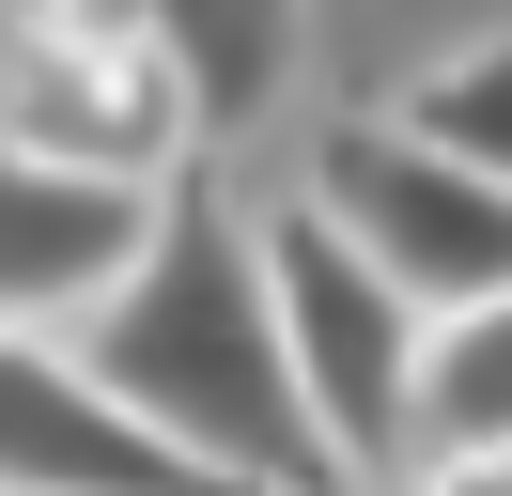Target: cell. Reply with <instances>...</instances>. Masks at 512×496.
<instances>
[{
	"label": "cell",
	"mask_w": 512,
	"mask_h": 496,
	"mask_svg": "<svg viewBox=\"0 0 512 496\" xmlns=\"http://www.w3.org/2000/svg\"><path fill=\"white\" fill-rule=\"evenodd\" d=\"M0 140L125 171V186L202 171V109L125 0H0Z\"/></svg>",
	"instance_id": "3957f363"
},
{
	"label": "cell",
	"mask_w": 512,
	"mask_h": 496,
	"mask_svg": "<svg viewBox=\"0 0 512 496\" xmlns=\"http://www.w3.org/2000/svg\"><path fill=\"white\" fill-rule=\"evenodd\" d=\"M78 357L171 434L218 496H342L311 434V388H295V341H280V279H264V217L218 202V171H171L140 264L78 310Z\"/></svg>",
	"instance_id": "6da1fadb"
},
{
	"label": "cell",
	"mask_w": 512,
	"mask_h": 496,
	"mask_svg": "<svg viewBox=\"0 0 512 496\" xmlns=\"http://www.w3.org/2000/svg\"><path fill=\"white\" fill-rule=\"evenodd\" d=\"M264 279H280V341H295V388H311V434H326V465H342V496H388L419 465V357H435V310H419L326 202L264 217Z\"/></svg>",
	"instance_id": "7a4b0ae2"
},
{
	"label": "cell",
	"mask_w": 512,
	"mask_h": 496,
	"mask_svg": "<svg viewBox=\"0 0 512 496\" xmlns=\"http://www.w3.org/2000/svg\"><path fill=\"white\" fill-rule=\"evenodd\" d=\"M419 465H512V295L435 310V357H419Z\"/></svg>",
	"instance_id": "ba28073f"
},
{
	"label": "cell",
	"mask_w": 512,
	"mask_h": 496,
	"mask_svg": "<svg viewBox=\"0 0 512 496\" xmlns=\"http://www.w3.org/2000/svg\"><path fill=\"white\" fill-rule=\"evenodd\" d=\"M435 496H512V465H450V481Z\"/></svg>",
	"instance_id": "30bf717a"
},
{
	"label": "cell",
	"mask_w": 512,
	"mask_h": 496,
	"mask_svg": "<svg viewBox=\"0 0 512 496\" xmlns=\"http://www.w3.org/2000/svg\"><path fill=\"white\" fill-rule=\"evenodd\" d=\"M156 202L171 186H125V171H78V155L0 140V326H78V310L140 264Z\"/></svg>",
	"instance_id": "8992f818"
},
{
	"label": "cell",
	"mask_w": 512,
	"mask_h": 496,
	"mask_svg": "<svg viewBox=\"0 0 512 496\" xmlns=\"http://www.w3.org/2000/svg\"><path fill=\"white\" fill-rule=\"evenodd\" d=\"M0 496H218L63 326H0Z\"/></svg>",
	"instance_id": "5b68a950"
},
{
	"label": "cell",
	"mask_w": 512,
	"mask_h": 496,
	"mask_svg": "<svg viewBox=\"0 0 512 496\" xmlns=\"http://www.w3.org/2000/svg\"><path fill=\"white\" fill-rule=\"evenodd\" d=\"M311 202L342 217V233L373 248V264L404 279L419 310H481V295H512V186H497V171H466L450 140H419L404 109L326 124Z\"/></svg>",
	"instance_id": "277c9868"
},
{
	"label": "cell",
	"mask_w": 512,
	"mask_h": 496,
	"mask_svg": "<svg viewBox=\"0 0 512 496\" xmlns=\"http://www.w3.org/2000/svg\"><path fill=\"white\" fill-rule=\"evenodd\" d=\"M404 124H419V140H450L466 171L512 186V31H481V47L419 62V78H404Z\"/></svg>",
	"instance_id": "9c48e42d"
},
{
	"label": "cell",
	"mask_w": 512,
	"mask_h": 496,
	"mask_svg": "<svg viewBox=\"0 0 512 496\" xmlns=\"http://www.w3.org/2000/svg\"><path fill=\"white\" fill-rule=\"evenodd\" d=\"M125 16L171 47V78L202 109V155H233L280 109V78H295V0H125Z\"/></svg>",
	"instance_id": "52a82bcc"
}]
</instances>
